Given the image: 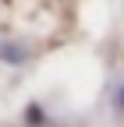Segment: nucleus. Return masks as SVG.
Here are the masks:
<instances>
[{"instance_id": "f257e3e1", "label": "nucleus", "mask_w": 124, "mask_h": 127, "mask_svg": "<svg viewBox=\"0 0 124 127\" xmlns=\"http://www.w3.org/2000/svg\"><path fill=\"white\" fill-rule=\"evenodd\" d=\"M25 124H32V127H43V124H46L43 109H39V106H28V109H25Z\"/></svg>"}, {"instance_id": "f03ea898", "label": "nucleus", "mask_w": 124, "mask_h": 127, "mask_svg": "<svg viewBox=\"0 0 124 127\" xmlns=\"http://www.w3.org/2000/svg\"><path fill=\"white\" fill-rule=\"evenodd\" d=\"M117 106H121V109H124V85H121V88H117Z\"/></svg>"}]
</instances>
